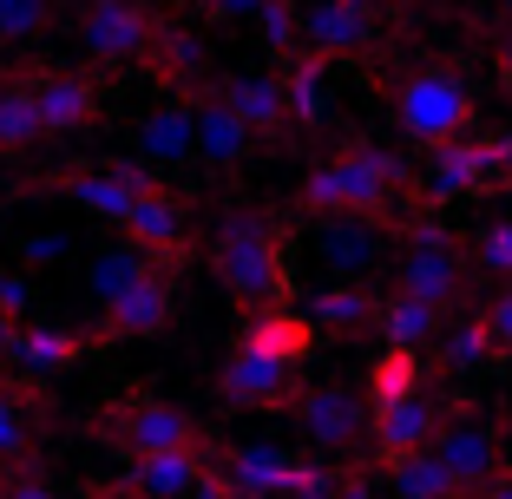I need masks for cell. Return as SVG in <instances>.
<instances>
[{
    "label": "cell",
    "instance_id": "4dcf8cb0",
    "mask_svg": "<svg viewBox=\"0 0 512 499\" xmlns=\"http://www.w3.org/2000/svg\"><path fill=\"white\" fill-rule=\"evenodd\" d=\"M79 335H66V329H20V342H14V362L27 368V375H66V368L79 362Z\"/></svg>",
    "mask_w": 512,
    "mask_h": 499
},
{
    "label": "cell",
    "instance_id": "5b68a950",
    "mask_svg": "<svg viewBox=\"0 0 512 499\" xmlns=\"http://www.w3.org/2000/svg\"><path fill=\"white\" fill-rule=\"evenodd\" d=\"M394 289H407V296H421V303H434V309H460V296H467V257H460V243H453L434 217H414V224L401 230Z\"/></svg>",
    "mask_w": 512,
    "mask_h": 499
},
{
    "label": "cell",
    "instance_id": "74e56055",
    "mask_svg": "<svg viewBox=\"0 0 512 499\" xmlns=\"http://www.w3.org/2000/svg\"><path fill=\"white\" fill-rule=\"evenodd\" d=\"M0 499H60V493H53V480H46L40 467L7 460V467H0Z\"/></svg>",
    "mask_w": 512,
    "mask_h": 499
},
{
    "label": "cell",
    "instance_id": "d4e9b609",
    "mask_svg": "<svg viewBox=\"0 0 512 499\" xmlns=\"http://www.w3.org/2000/svg\"><path fill=\"white\" fill-rule=\"evenodd\" d=\"M283 99H289V119L296 125L322 132V125H329V60L302 46L296 60H289V73H283Z\"/></svg>",
    "mask_w": 512,
    "mask_h": 499
},
{
    "label": "cell",
    "instance_id": "8d00e7d4",
    "mask_svg": "<svg viewBox=\"0 0 512 499\" xmlns=\"http://www.w3.org/2000/svg\"><path fill=\"white\" fill-rule=\"evenodd\" d=\"M473 263H480L486 276H506L512 283V217L506 224H486L480 237H473Z\"/></svg>",
    "mask_w": 512,
    "mask_h": 499
},
{
    "label": "cell",
    "instance_id": "4fadbf2b",
    "mask_svg": "<svg viewBox=\"0 0 512 499\" xmlns=\"http://www.w3.org/2000/svg\"><path fill=\"white\" fill-rule=\"evenodd\" d=\"M119 230L138 243V250H151L165 270H178V263L191 257V237H184V197L171 191V184H151V191H138L132 217H125Z\"/></svg>",
    "mask_w": 512,
    "mask_h": 499
},
{
    "label": "cell",
    "instance_id": "8992f818",
    "mask_svg": "<svg viewBox=\"0 0 512 499\" xmlns=\"http://www.w3.org/2000/svg\"><path fill=\"white\" fill-rule=\"evenodd\" d=\"M92 427H99L112 447H125V460L132 454H171V447H204V427L184 408L158 401V394H125V401H112Z\"/></svg>",
    "mask_w": 512,
    "mask_h": 499
},
{
    "label": "cell",
    "instance_id": "9a60e30c",
    "mask_svg": "<svg viewBox=\"0 0 512 499\" xmlns=\"http://www.w3.org/2000/svg\"><path fill=\"white\" fill-rule=\"evenodd\" d=\"M33 86V106H40V125L46 132H86L106 106V92L92 73H60V66H46V73L27 79Z\"/></svg>",
    "mask_w": 512,
    "mask_h": 499
},
{
    "label": "cell",
    "instance_id": "f6af8a7d",
    "mask_svg": "<svg viewBox=\"0 0 512 499\" xmlns=\"http://www.w3.org/2000/svg\"><path fill=\"white\" fill-rule=\"evenodd\" d=\"M86 499H132V493H125V486H112V493H86Z\"/></svg>",
    "mask_w": 512,
    "mask_h": 499
},
{
    "label": "cell",
    "instance_id": "484cf974",
    "mask_svg": "<svg viewBox=\"0 0 512 499\" xmlns=\"http://www.w3.org/2000/svg\"><path fill=\"white\" fill-rule=\"evenodd\" d=\"M381 473H388V493L394 499H460V486H453V473L440 467L434 447H421V454H401V460H375Z\"/></svg>",
    "mask_w": 512,
    "mask_h": 499
},
{
    "label": "cell",
    "instance_id": "7dc6e473",
    "mask_svg": "<svg viewBox=\"0 0 512 499\" xmlns=\"http://www.w3.org/2000/svg\"><path fill=\"white\" fill-rule=\"evenodd\" d=\"M368 7H375V0H368Z\"/></svg>",
    "mask_w": 512,
    "mask_h": 499
},
{
    "label": "cell",
    "instance_id": "4316f807",
    "mask_svg": "<svg viewBox=\"0 0 512 499\" xmlns=\"http://www.w3.org/2000/svg\"><path fill=\"white\" fill-rule=\"evenodd\" d=\"M151 270H165V263H158L151 250H138V243L125 237V243H112V250H99V257H92L86 289L99 296V303H112V296H125V289H132L138 276H151Z\"/></svg>",
    "mask_w": 512,
    "mask_h": 499
},
{
    "label": "cell",
    "instance_id": "ac0fdd59",
    "mask_svg": "<svg viewBox=\"0 0 512 499\" xmlns=\"http://www.w3.org/2000/svg\"><path fill=\"white\" fill-rule=\"evenodd\" d=\"M191 112H197V158H204V165L237 171L243 158L256 152V132L224 106V99H217V86L211 92H191Z\"/></svg>",
    "mask_w": 512,
    "mask_h": 499
},
{
    "label": "cell",
    "instance_id": "d6986e66",
    "mask_svg": "<svg viewBox=\"0 0 512 499\" xmlns=\"http://www.w3.org/2000/svg\"><path fill=\"white\" fill-rule=\"evenodd\" d=\"M145 66H151V79H158L165 92H184V99L217 86V79H211V60H204V40H197V33H184V27H158Z\"/></svg>",
    "mask_w": 512,
    "mask_h": 499
},
{
    "label": "cell",
    "instance_id": "8fae6325",
    "mask_svg": "<svg viewBox=\"0 0 512 499\" xmlns=\"http://www.w3.org/2000/svg\"><path fill=\"white\" fill-rule=\"evenodd\" d=\"M230 408H289L296 401V362L283 355H263V348H243L224 362V381H217Z\"/></svg>",
    "mask_w": 512,
    "mask_h": 499
},
{
    "label": "cell",
    "instance_id": "7a4b0ae2",
    "mask_svg": "<svg viewBox=\"0 0 512 499\" xmlns=\"http://www.w3.org/2000/svg\"><path fill=\"white\" fill-rule=\"evenodd\" d=\"M211 270L224 276V289L237 296L250 316L283 309L289 296V270H283V230L263 211H230L211 237Z\"/></svg>",
    "mask_w": 512,
    "mask_h": 499
},
{
    "label": "cell",
    "instance_id": "1f68e13d",
    "mask_svg": "<svg viewBox=\"0 0 512 499\" xmlns=\"http://www.w3.org/2000/svg\"><path fill=\"white\" fill-rule=\"evenodd\" d=\"M421 375H427L421 348H388V355L375 362V375H368V401H375V408H381V401H401V394L421 388Z\"/></svg>",
    "mask_w": 512,
    "mask_h": 499
},
{
    "label": "cell",
    "instance_id": "7bdbcfd3",
    "mask_svg": "<svg viewBox=\"0 0 512 499\" xmlns=\"http://www.w3.org/2000/svg\"><path fill=\"white\" fill-rule=\"evenodd\" d=\"M493 66H499V86H506V92H512V33H506V40H499V46H493Z\"/></svg>",
    "mask_w": 512,
    "mask_h": 499
},
{
    "label": "cell",
    "instance_id": "f1b7e54d",
    "mask_svg": "<svg viewBox=\"0 0 512 499\" xmlns=\"http://www.w3.org/2000/svg\"><path fill=\"white\" fill-rule=\"evenodd\" d=\"M316 342V322L289 316V309H263V316L243 329V348H263V355H283V362H302Z\"/></svg>",
    "mask_w": 512,
    "mask_h": 499
},
{
    "label": "cell",
    "instance_id": "d6a6232c",
    "mask_svg": "<svg viewBox=\"0 0 512 499\" xmlns=\"http://www.w3.org/2000/svg\"><path fill=\"white\" fill-rule=\"evenodd\" d=\"M53 27V0H0V40L20 46V40H40Z\"/></svg>",
    "mask_w": 512,
    "mask_h": 499
},
{
    "label": "cell",
    "instance_id": "277c9868",
    "mask_svg": "<svg viewBox=\"0 0 512 499\" xmlns=\"http://www.w3.org/2000/svg\"><path fill=\"white\" fill-rule=\"evenodd\" d=\"M499 184H512L506 178V132H460V138L427 145V165H421L427 204L486 197V191H499Z\"/></svg>",
    "mask_w": 512,
    "mask_h": 499
},
{
    "label": "cell",
    "instance_id": "e0dca14e",
    "mask_svg": "<svg viewBox=\"0 0 512 499\" xmlns=\"http://www.w3.org/2000/svg\"><path fill=\"white\" fill-rule=\"evenodd\" d=\"M204 447H171V454H132L125 467V493L132 499H191V486L204 480Z\"/></svg>",
    "mask_w": 512,
    "mask_h": 499
},
{
    "label": "cell",
    "instance_id": "836d02e7",
    "mask_svg": "<svg viewBox=\"0 0 512 499\" xmlns=\"http://www.w3.org/2000/svg\"><path fill=\"white\" fill-rule=\"evenodd\" d=\"M440 355H447V368H453V375H467V368H480L486 355H493V335H486V322L473 316L467 329H453L447 342H440Z\"/></svg>",
    "mask_w": 512,
    "mask_h": 499
},
{
    "label": "cell",
    "instance_id": "cb8c5ba5",
    "mask_svg": "<svg viewBox=\"0 0 512 499\" xmlns=\"http://www.w3.org/2000/svg\"><path fill=\"white\" fill-rule=\"evenodd\" d=\"M375 309H381V296L368 283H329L309 296L302 316L316 322L322 335H355V329H375Z\"/></svg>",
    "mask_w": 512,
    "mask_h": 499
},
{
    "label": "cell",
    "instance_id": "7402d4cb",
    "mask_svg": "<svg viewBox=\"0 0 512 499\" xmlns=\"http://www.w3.org/2000/svg\"><path fill=\"white\" fill-rule=\"evenodd\" d=\"M217 99L263 138H276L289 125V99H283V79L276 73H230V79H217Z\"/></svg>",
    "mask_w": 512,
    "mask_h": 499
},
{
    "label": "cell",
    "instance_id": "44dd1931",
    "mask_svg": "<svg viewBox=\"0 0 512 499\" xmlns=\"http://www.w3.org/2000/svg\"><path fill=\"white\" fill-rule=\"evenodd\" d=\"M171 316H178L171 270H151V276H138L125 296H112V303H106V335H158Z\"/></svg>",
    "mask_w": 512,
    "mask_h": 499
},
{
    "label": "cell",
    "instance_id": "e575fe53",
    "mask_svg": "<svg viewBox=\"0 0 512 499\" xmlns=\"http://www.w3.org/2000/svg\"><path fill=\"white\" fill-rule=\"evenodd\" d=\"M256 33H263V46H270V53H296V40H302L296 0H270V7L256 14Z\"/></svg>",
    "mask_w": 512,
    "mask_h": 499
},
{
    "label": "cell",
    "instance_id": "30bf717a",
    "mask_svg": "<svg viewBox=\"0 0 512 499\" xmlns=\"http://www.w3.org/2000/svg\"><path fill=\"white\" fill-rule=\"evenodd\" d=\"M434 454H440V467L453 473V486H460V499H480L486 486L506 473V447H499V427H486V421H453L447 414V427L434 434Z\"/></svg>",
    "mask_w": 512,
    "mask_h": 499
},
{
    "label": "cell",
    "instance_id": "5bb4252c",
    "mask_svg": "<svg viewBox=\"0 0 512 499\" xmlns=\"http://www.w3.org/2000/svg\"><path fill=\"white\" fill-rule=\"evenodd\" d=\"M151 184H158V178H151L145 165H106V171H60L53 191H66L79 211L106 217V224H125L132 204H138V191H151Z\"/></svg>",
    "mask_w": 512,
    "mask_h": 499
},
{
    "label": "cell",
    "instance_id": "ba28073f",
    "mask_svg": "<svg viewBox=\"0 0 512 499\" xmlns=\"http://www.w3.org/2000/svg\"><path fill=\"white\" fill-rule=\"evenodd\" d=\"M289 414H296V427H302L309 447H322V454H348V447L362 440V427L375 421V401H362L355 388H296Z\"/></svg>",
    "mask_w": 512,
    "mask_h": 499
},
{
    "label": "cell",
    "instance_id": "bcb514c9",
    "mask_svg": "<svg viewBox=\"0 0 512 499\" xmlns=\"http://www.w3.org/2000/svg\"><path fill=\"white\" fill-rule=\"evenodd\" d=\"M506 20H512V0H506Z\"/></svg>",
    "mask_w": 512,
    "mask_h": 499
},
{
    "label": "cell",
    "instance_id": "6da1fadb",
    "mask_svg": "<svg viewBox=\"0 0 512 499\" xmlns=\"http://www.w3.org/2000/svg\"><path fill=\"white\" fill-rule=\"evenodd\" d=\"M407 184H414L407 158L381 152V145H355V152H335L329 165L309 171L296 204L309 217H375V224H388L394 204L407 197Z\"/></svg>",
    "mask_w": 512,
    "mask_h": 499
},
{
    "label": "cell",
    "instance_id": "7c38bea8",
    "mask_svg": "<svg viewBox=\"0 0 512 499\" xmlns=\"http://www.w3.org/2000/svg\"><path fill=\"white\" fill-rule=\"evenodd\" d=\"M375 454L381 460H401V454H421V447H434V434L447 427V401L427 388L401 394V401H381L375 408Z\"/></svg>",
    "mask_w": 512,
    "mask_h": 499
},
{
    "label": "cell",
    "instance_id": "83f0119b",
    "mask_svg": "<svg viewBox=\"0 0 512 499\" xmlns=\"http://www.w3.org/2000/svg\"><path fill=\"white\" fill-rule=\"evenodd\" d=\"M33 440H40V394L0 381V467L7 460H27Z\"/></svg>",
    "mask_w": 512,
    "mask_h": 499
},
{
    "label": "cell",
    "instance_id": "3957f363",
    "mask_svg": "<svg viewBox=\"0 0 512 499\" xmlns=\"http://www.w3.org/2000/svg\"><path fill=\"white\" fill-rule=\"evenodd\" d=\"M388 112L401 125V138L414 145H440V138L473 132V86L453 66H414L388 86Z\"/></svg>",
    "mask_w": 512,
    "mask_h": 499
},
{
    "label": "cell",
    "instance_id": "603a6c76",
    "mask_svg": "<svg viewBox=\"0 0 512 499\" xmlns=\"http://www.w3.org/2000/svg\"><path fill=\"white\" fill-rule=\"evenodd\" d=\"M375 329H381V342H388V348H434L440 329H447V309H434V303H421V296L394 289V296H381Z\"/></svg>",
    "mask_w": 512,
    "mask_h": 499
},
{
    "label": "cell",
    "instance_id": "ab89813d",
    "mask_svg": "<svg viewBox=\"0 0 512 499\" xmlns=\"http://www.w3.org/2000/svg\"><path fill=\"white\" fill-rule=\"evenodd\" d=\"M486 335H493V348H499V355H512V283L506 289H499V296H493V303H486Z\"/></svg>",
    "mask_w": 512,
    "mask_h": 499
},
{
    "label": "cell",
    "instance_id": "52a82bcc",
    "mask_svg": "<svg viewBox=\"0 0 512 499\" xmlns=\"http://www.w3.org/2000/svg\"><path fill=\"white\" fill-rule=\"evenodd\" d=\"M165 20L151 14L145 0H86L79 7V40L99 66H138L151 53Z\"/></svg>",
    "mask_w": 512,
    "mask_h": 499
},
{
    "label": "cell",
    "instance_id": "9c48e42d",
    "mask_svg": "<svg viewBox=\"0 0 512 499\" xmlns=\"http://www.w3.org/2000/svg\"><path fill=\"white\" fill-rule=\"evenodd\" d=\"M309 250L322 257V270H329L335 283H362V276L381 270L388 237H381L375 217H316V224H309Z\"/></svg>",
    "mask_w": 512,
    "mask_h": 499
},
{
    "label": "cell",
    "instance_id": "ffe728a7",
    "mask_svg": "<svg viewBox=\"0 0 512 499\" xmlns=\"http://www.w3.org/2000/svg\"><path fill=\"white\" fill-rule=\"evenodd\" d=\"M138 158L145 165H184V158H197V112L191 99H165V106H151L145 119H138Z\"/></svg>",
    "mask_w": 512,
    "mask_h": 499
},
{
    "label": "cell",
    "instance_id": "ee69618b",
    "mask_svg": "<svg viewBox=\"0 0 512 499\" xmlns=\"http://www.w3.org/2000/svg\"><path fill=\"white\" fill-rule=\"evenodd\" d=\"M480 499H512V473H499V480H493V486H486V493H480Z\"/></svg>",
    "mask_w": 512,
    "mask_h": 499
},
{
    "label": "cell",
    "instance_id": "d590c367",
    "mask_svg": "<svg viewBox=\"0 0 512 499\" xmlns=\"http://www.w3.org/2000/svg\"><path fill=\"white\" fill-rule=\"evenodd\" d=\"M14 250H20V270H60V263L73 257V230H33Z\"/></svg>",
    "mask_w": 512,
    "mask_h": 499
},
{
    "label": "cell",
    "instance_id": "b9f144b4",
    "mask_svg": "<svg viewBox=\"0 0 512 499\" xmlns=\"http://www.w3.org/2000/svg\"><path fill=\"white\" fill-rule=\"evenodd\" d=\"M335 499H375V473H368V467L335 473Z\"/></svg>",
    "mask_w": 512,
    "mask_h": 499
},
{
    "label": "cell",
    "instance_id": "f546056e",
    "mask_svg": "<svg viewBox=\"0 0 512 499\" xmlns=\"http://www.w3.org/2000/svg\"><path fill=\"white\" fill-rule=\"evenodd\" d=\"M40 138H46V125H40V106H33V86H27V79L0 86V158L33 152Z\"/></svg>",
    "mask_w": 512,
    "mask_h": 499
},
{
    "label": "cell",
    "instance_id": "60d3db41",
    "mask_svg": "<svg viewBox=\"0 0 512 499\" xmlns=\"http://www.w3.org/2000/svg\"><path fill=\"white\" fill-rule=\"evenodd\" d=\"M197 14H211V20H256L270 0H191Z\"/></svg>",
    "mask_w": 512,
    "mask_h": 499
},
{
    "label": "cell",
    "instance_id": "f35d334b",
    "mask_svg": "<svg viewBox=\"0 0 512 499\" xmlns=\"http://www.w3.org/2000/svg\"><path fill=\"white\" fill-rule=\"evenodd\" d=\"M33 309V270H0V316H27Z\"/></svg>",
    "mask_w": 512,
    "mask_h": 499
},
{
    "label": "cell",
    "instance_id": "2e32d148",
    "mask_svg": "<svg viewBox=\"0 0 512 499\" xmlns=\"http://www.w3.org/2000/svg\"><path fill=\"white\" fill-rule=\"evenodd\" d=\"M375 40V7L368 0H322L302 14V46L322 53V60H342V53H362Z\"/></svg>",
    "mask_w": 512,
    "mask_h": 499
}]
</instances>
